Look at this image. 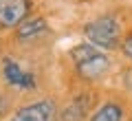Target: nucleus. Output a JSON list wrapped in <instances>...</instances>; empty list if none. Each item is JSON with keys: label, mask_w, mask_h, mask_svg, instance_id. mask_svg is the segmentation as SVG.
<instances>
[{"label": "nucleus", "mask_w": 132, "mask_h": 121, "mask_svg": "<svg viewBox=\"0 0 132 121\" xmlns=\"http://www.w3.org/2000/svg\"><path fill=\"white\" fill-rule=\"evenodd\" d=\"M71 62L75 66V73L79 75L84 82H97L110 70V57L106 51L97 49L90 42H81L68 51Z\"/></svg>", "instance_id": "f257e3e1"}, {"label": "nucleus", "mask_w": 132, "mask_h": 121, "mask_svg": "<svg viewBox=\"0 0 132 121\" xmlns=\"http://www.w3.org/2000/svg\"><path fill=\"white\" fill-rule=\"evenodd\" d=\"M0 82L15 95H31L40 88V75L18 57L5 55L0 60Z\"/></svg>", "instance_id": "f03ea898"}, {"label": "nucleus", "mask_w": 132, "mask_h": 121, "mask_svg": "<svg viewBox=\"0 0 132 121\" xmlns=\"http://www.w3.org/2000/svg\"><path fill=\"white\" fill-rule=\"evenodd\" d=\"M84 35L101 51H114L121 46V24L114 15H99L84 27Z\"/></svg>", "instance_id": "7ed1b4c3"}, {"label": "nucleus", "mask_w": 132, "mask_h": 121, "mask_svg": "<svg viewBox=\"0 0 132 121\" xmlns=\"http://www.w3.org/2000/svg\"><path fill=\"white\" fill-rule=\"evenodd\" d=\"M60 119V108L53 97H42L35 101H29L11 112L7 121H57Z\"/></svg>", "instance_id": "20e7f679"}, {"label": "nucleus", "mask_w": 132, "mask_h": 121, "mask_svg": "<svg viewBox=\"0 0 132 121\" xmlns=\"http://www.w3.org/2000/svg\"><path fill=\"white\" fill-rule=\"evenodd\" d=\"M29 0H0V31L15 29L29 15Z\"/></svg>", "instance_id": "39448f33"}, {"label": "nucleus", "mask_w": 132, "mask_h": 121, "mask_svg": "<svg viewBox=\"0 0 132 121\" xmlns=\"http://www.w3.org/2000/svg\"><path fill=\"white\" fill-rule=\"evenodd\" d=\"M46 33H48V24H46L44 18H40V15L29 18L27 15L15 27V40H20V42H35V40H40Z\"/></svg>", "instance_id": "423d86ee"}, {"label": "nucleus", "mask_w": 132, "mask_h": 121, "mask_svg": "<svg viewBox=\"0 0 132 121\" xmlns=\"http://www.w3.org/2000/svg\"><path fill=\"white\" fill-rule=\"evenodd\" d=\"M90 95H77L71 99V103L60 112V121H81L90 110Z\"/></svg>", "instance_id": "0eeeda50"}, {"label": "nucleus", "mask_w": 132, "mask_h": 121, "mask_svg": "<svg viewBox=\"0 0 132 121\" xmlns=\"http://www.w3.org/2000/svg\"><path fill=\"white\" fill-rule=\"evenodd\" d=\"M123 106L117 101H106L90 115L88 121H123Z\"/></svg>", "instance_id": "6e6552de"}, {"label": "nucleus", "mask_w": 132, "mask_h": 121, "mask_svg": "<svg viewBox=\"0 0 132 121\" xmlns=\"http://www.w3.org/2000/svg\"><path fill=\"white\" fill-rule=\"evenodd\" d=\"M9 112H11V97H9L2 88H0V119H2V117H7Z\"/></svg>", "instance_id": "1a4fd4ad"}, {"label": "nucleus", "mask_w": 132, "mask_h": 121, "mask_svg": "<svg viewBox=\"0 0 132 121\" xmlns=\"http://www.w3.org/2000/svg\"><path fill=\"white\" fill-rule=\"evenodd\" d=\"M119 49H121V53L128 57V60H132V35L123 37V40H121V46H119Z\"/></svg>", "instance_id": "9d476101"}]
</instances>
